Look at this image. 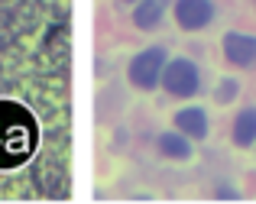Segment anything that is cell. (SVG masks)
I'll use <instances>...</instances> for the list:
<instances>
[{"instance_id": "cell-1", "label": "cell", "mask_w": 256, "mask_h": 204, "mask_svg": "<svg viewBox=\"0 0 256 204\" xmlns=\"http://www.w3.org/2000/svg\"><path fill=\"white\" fill-rule=\"evenodd\" d=\"M39 146L36 117L16 100H0V168H20Z\"/></svg>"}, {"instance_id": "cell-2", "label": "cell", "mask_w": 256, "mask_h": 204, "mask_svg": "<svg viewBox=\"0 0 256 204\" xmlns=\"http://www.w3.org/2000/svg\"><path fill=\"white\" fill-rule=\"evenodd\" d=\"M166 62H169V52H166L162 46H150V49L136 52V56L130 58L126 78H130V84L140 88V91H152V88H159V81H162Z\"/></svg>"}, {"instance_id": "cell-3", "label": "cell", "mask_w": 256, "mask_h": 204, "mask_svg": "<svg viewBox=\"0 0 256 204\" xmlns=\"http://www.w3.org/2000/svg\"><path fill=\"white\" fill-rule=\"evenodd\" d=\"M159 84L172 98H194L201 88V72L192 58H169L162 68V81Z\"/></svg>"}, {"instance_id": "cell-4", "label": "cell", "mask_w": 256, "mask_h": 204, "mask_svg": "<svg viewBox=\"0 0 256 204\" xmlns=\"http://www.w3.org/2000/svg\"><path fill=\"white\" fill-rule=\"evenodd\" d=\"M172 16L185 32H198L214 20V4L211 0H175Z\"/></svg>"}, {"instance_id": "cell-5", "label": "cell", "mask_w": 256, "mask_h": 204, "mask_svg": "<svg viewBox=\"0 0 256 204\" xmlns=\"http://www.w3.org/2000/svg\"><path fill=\"white\" fill-rule=\"evenodd\" d=\"M220 49H224V58L234 68H253L256 65V36L250 32H227L220 39Z\"/></svg>"}, {"instance_id": "cell-6", "label": "cell", "mask_w": 256, "mask_h": 204, "mask_svg": "<svg viewBox=\"0 0 256 204\" xmlns=\"http://www.w3.org/2000/svg\"><path fill=\"white\" fill-rule=\"evenodd\" d=\"M175 130L185 133L188 140H204L208 130H211V120H208V110L204 107H182L175 110Z\"/></svg>"}, {"instance_id": "cell-7", "label": "cell", "mask_w": 256, "mask_h": 204, "mask_svg": "<svg viewBox=\"0 0 256 204\" xmlns=\"http://www.w3.org/2000/svg\"><path fill=\"white\" fill-rule=\"evenodd\" d=\"M166 10H169V0H136L133 23H136V30H156L162 23Z\"/></svg>"}, {"instance_id": "cell-8", "label": "cell", "mask_w": 256, "mask_h": 204, "mask_svg": "<svg viewBox=\"0 0 256 204\" xmlns=\"http://www.w3.org/2000/svg\"><path fill=\"white\" fill-rule=\"evenodd\" d=\"M156 149H159V156H166V159H175V162L192 159V140H188L185 133H178V130H172V133H159Z\"/></svg>"}, {"instance_id": "cell-9", "label": "cell", "mask_w": 256, "mask_h": 204, "mask_svg": "<svg viewBox=\"0 0 256 204\" xmlns=\"http://www.w3.org/2000/svg\"><path fill=\"white\" fill-rule=\"evenodd\" d=\"M230 136H234L237 146H253L256 142V107H244V110L237 114Z\"/></svg>"}, {"instance_id": "cell-10", "label": "cell", "mask_w": 256, "mask_h": 204, "mask_svg": "<svg viewBox=\"0 0 256 204\" xmlns=\"http://www.w3.org/2000/svg\"><path fill=\"white\" fill-rule=\"evenodd\" d=\"M237 94H240V84L234 78H220L218 88H214V100L218 104H230V100H237Z\"/></svg>"}, {"instance_id": "cell-11", "label": "cell", "mask_w": 256, "mask_h": 204, "mask_svg": "<svg viewBox=\"0 0 256 204\" xmlns=\"http://www.w3.org/2000/svg\"><path fill=\"white\" fill-rule=\"evenodd\" d=\"M214 194H218V198H237V188H227V185H218V188H214Z\"/></svg>"}, {"instance_id": "cell-12", "label": "cell", "mask_w": 256, "mask_h": 204, "mask_svg": "<svg viewBox=\"0 0 256 204\" xmlns=\"http://www.w3.org/2000/svg\"><path fill=\"white\" fill-rule=\"evenodd\" d=\"M124 4H136V0H124Z\"/></svg>"}]
</instances>
